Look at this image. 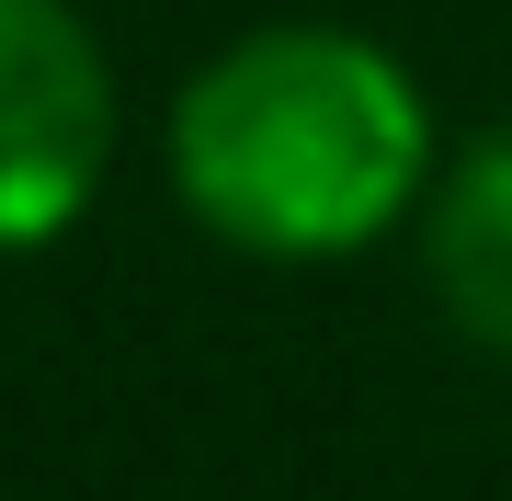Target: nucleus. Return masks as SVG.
Returning <instances> with one entry per match:
<instances>
[{
	"label": "nucleus",
	"instance_id": "f257e3e1",
	"mask_svg": "<svg viewBox=\"0 0 512 501\" xmlns=\"http://www.w3.org/2000/svg\"><path fill=\"white\" fill-rule=\"evenodd\" d=\"M171 205L239 262H353L399 240L444 171L421 69L365 23H251L160 114Z\"/></svg>",
	"mask_w": 512,
	"mask_h": 501
},
{
	"label": "nucleus",
	"instance_id": "f03ea898",
	"mask_svg": "<svg viewBox=\"0 0 512 501\" xmlns=\"http://www.w3.org/2000/svg\"><path fill=\"white\" fill-rule=\"evenodd\" d=\"M126 80L80 0H0V251H46L114 183Z\"/></svg>",
	"mask_w": 512,
	"mask_h": 501
},
{
	"label": "nucleus",
	"instance_id": "7ed1b4c3",
	"mask_svg": "<svg viewBox=\"0 0 512 501\" xmlns=\"http://www.w3.org/2000/svg\"><path fill=\"white\" fill-rule=\"evenodd\" d=\"M410 228H421V285H433V308L456 319L490 365H512V126L444 149V171H433V194H421Z\"/></svg>",
	"mask_w": 512,
	"mask_h": 501
}]
</instances>
